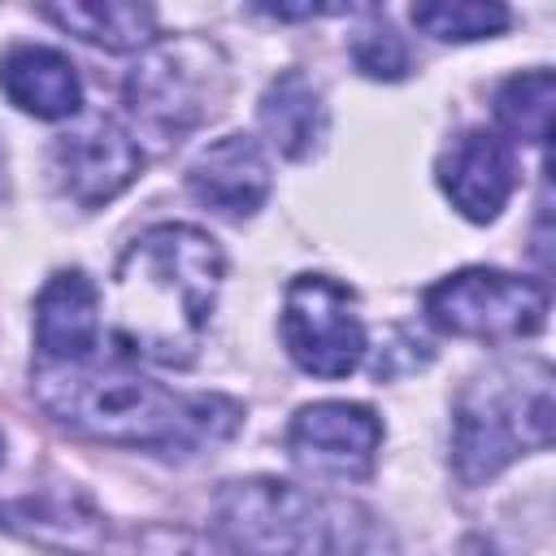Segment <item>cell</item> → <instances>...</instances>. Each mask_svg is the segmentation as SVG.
<instances>
[{"instance_id":"cell-16","label":"cell","mask_w":556,"mask_h":556,"mask_svg":"<svg viewBox=\"0 0 556 556\" xmlns=\"http://www.w3.org/2000/svg\"><path fill=\"white\" fill-rule=\"evenodd\" d=\"M552 100H556V78L552 70H530L517 74L500 87L495 96V117L500 126L521 139V143H543L547 139V122H552Z\"/></svg>"},{"instance_id":"cell-7","label":"cell","mask_w":556,"mask_h":556,"mask_svg":"<svg viewBox=\"0 0 556 556\" xmlns=\"http://www.w3.org/2000/svg\"><path fill=\"white\" fill-rule=\"evenodd\" d=\"M282 343L304 374L348 378L369 348L356 295L326 274H295L282 295Z\"/></svg>"},{"instance_id":"cell-10","label":"cell","mask_w":556,"mask_h":556,"mask_svg":"<svg viewBox=\"0 0 556 556\" xmlns=\"http://www.w3.org/2000/svg\"><path fill=\"white\" fill-rule=\"evenodd\" d=\"M439 187L469 222H491L508 204L517 187V161L508 139L495 130H465L452 139V148L439 156Z\"/></svg>"},{"instance_id":"cell-12","label":"cell","mask_w":556,"mask_h":556,"mask_svg":"<svg viewBox=\"0 0 556 556\" xmlns=\"http://www.w3.org/2000/svg\"><path fill=\"white\" fill-rule=\"evenodd\" d=\"M100 339V295L83 269H61L43 282L35 300V343L39 361L70 365L87 361Z\"/></svg>"},{"instance_id":"cell-4","label":"cell","mask_w":556,"mask_h":556,"mask_svg":"<svg viewBox=\"0 0 556 556\" xmlns=\"http://www.w3.org/2000/svg\"><path fill=\"white\" fill-rule=\"evenodd\" d=\"M552 369L543 361L495 365L478 374L456 400V478L478 486L508 469L517 456L543 452L552 443Z\"/></svg>"},{"instance_id":"cell-6","label":"cell","mask_w":556,"mask_h":556,"mask_svg":"<svg viewBox=\"0 0 556 556\" xmlns=\"http://www.w3.org/2000/svg\"><path fill=\"white\" fill-rule=\"evenodd\" d=\"M426 317L456 339H530L547 321V287L504 269H460L426 291Z\"/></svg>"},{"instance_id":"cell-15","label":"cell","mask_w":556,"mask_h":556,"mask_svg":"<svg viewBox=\"0 0 556 556\" xmlns=\"http://www.w3.org/2000/svg\"><path fill=\"white\" fill-rule=\"evenodd\" d=\"M48 22H56L61 30L100 43L109 52H130V48H148L156 39V9L148 4H122V0H83V4H52L43 9Z\"/></svg>"},{"instance_id":"cell-5","label":"cell","mask_w":556,"mask_h":556,"mask_svg":"<svg viewBox=\"0 0 556 556\" xmlns=\"http://www.w3.org/2000/svg\"><path fill=\"white\" fill-rule=\"evenodd\" d=\"M126 109L139 135L156 143H178L204 126L226 96V56L217 43L182 35L152 43L126 74Z\"/></svg>"},{"instance_id":"cell-17","label":"cell","mask_w":556,"mask_h":556,"mask_svg":"<svg viewBox=\"0 0 556 556\" xmlns=\"http://www.w3.org/2000/svg\"><path fill=\"white\" fill-rule=\"evenodd\" d=\"M504 4H482V0H434V4H413V26L434 35V39H491L508 26Z\"/></svg>"},{"instance_id":"cell-14","label":"cell","mask_w":556,"mask_h":556,"mask_svg":"<svg viewBox=\"0 0 556 556\" xmlns=\"http://www.w3.org/2000/svg\"><path fill=\"white\" fill-rule=\"evenodd\" d=\"M261 126H265L269 143L287 161L313 156L321 148V139H326V104H321V91L300 70L278 74L265 87V96H261Z\"/></svg>"},{"instance_id":"cell-13","label":"cell","mask_w":556,"mask_h":556,"mask_svg":"<svg viewBox=\"0 0 556 556\" xmlns=\"http://www.w3.org/2000/svg\"><path fill=\"white\" fill-rule=\"evenodd\" d=\"M0 91L30 117L61 122L83 109V83L65 52L22 43L0 61Z\"/></svg>"},{"instance_id":"cell-18","label":"cell","mask_w":556,"mask_h":556,"mask_svg":"<svg viewBox=\"0 0 556 556\" xmlns=\"http://www.w3.org/2000/svg\"><path fill=\"white\" fill-rule=\"evenodd\" d=\"M348 52H352L356 70L369 74V78L395 83V78L408 74V48H404V39L391 30V22H382V17H374L369 26H361V30L352 35Z\"/></svg>"},{"instance_id":"cell-19","label":"cell","mask_w":556,"mask_h":556,"mask_svg":"<svg viewBox=\"0 0 556 556\" xmlns=\"http://www.w3.org/2000/svg\"><path fill=\"white\" fill-rule=\"evenodd\" d=\"M0 200H4V152H0Z\"/></svg>"},{"instance_id":"cell-11","label":"cell","mask_w":556,"mask_h":556,"mask_svg":"<svg viewBox=\"0 0 556 556\" xmlns=\"http://www.w3.org/2000/svg\"><path fill=\"white\" fill-rule=\"evenodd\" d=\"M187 187L204 208L222 217H248L269 195L265 148L252 135H222L195 152V161L187 165Z\"/></svg>"},{"instance_id":"cell-3","label":"cell","mask_w":556,"mask_h":556,"mask_svg":"<svg viewBox=\"0 0 556 556\" xmlns=\"http://www.w3.org/2000/svg\"><path fill=\"white\" fill-rule=\"evenodd\" d=\"M217 530L235 556H391L374 513L278 478L230 482L217 495Z\"/></svg>"},{"instance_id":"cell-20","label":"cell","mask_w":556,"mask_h":556,"mask_svg":"<svg viewBox=\"0 0 556 556\" xmlns=\"http://www.w3.org/2000/svg\"><path fill=\"white\" fill-rule=\"evenodd\" d=\"M0 456H4V439H0Z\"/></svg>"},{"instance_id":"cell-9","label":"cell","mask_w":556,"mask_h":556,"mask_svg":"<svg viewBox=\"0 0 556 556\" xmlns=\"http://www.w3.org/2000/svg\"><path fill=\"white\" fill-rule=\"evenodd\" d=\"M382 443V421L365 404L321 400L291 417L287 452L300 469L321 478H365Z\"/></svg>"},{"instance_id":"cell-2","label":"cell","mask_w":556,"mask_h":556,"mask_svg":"<svg viewBox=\"0 0 556 556\" xmlns=\"http://www.w3.org/2000/svg\"><path fill=\"white\" fill-rule=\"evenodd\" d=\"M35 395L39 404L104 443L122 447H148V452H200L222 439H230L243 421V408L226 395H178L161 382L135 374L122 361L96 365L70 361V365H35Z\"/></svg>"},{"instance_id":"cell-1","label":"cell","mask_w":556,"mask_h":556,"mask_svg":"<svg viewBox=\"0 0 556 556\" xmlns=\"http://www.w3.org/2000/svg\"><path fill=\"white\" fill-rule=\"evenodd\" d=\"M226 261L213 235L182 222L148 226L109 287V334L130 361L191 365L217 304Z\"/></svg>"},{"instance_id":"cell-8","label":"cell","mask_w":556,"mask_h":556,"mask_svg":"<svg viewBox=\"0 0 556 556\" xmlns=\"http://www.w3.org/2000/svg\"><path fill=\"white\" fill-rule=\"evenodd\" d=\"M143 169V152L113 117H87L52 143V174L61 195L78 208H100L122 195Z\"/></svg>"}]
</instances>
